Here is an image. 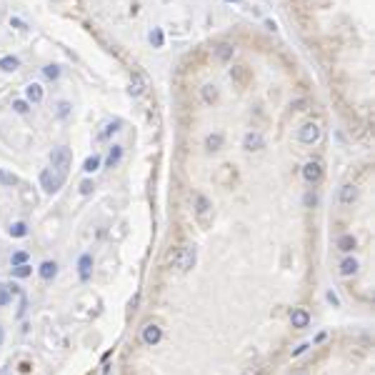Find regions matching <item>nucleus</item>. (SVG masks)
<instances>
[{
    "label": "nucleus",
    "mask_w": 375,
    "mask_h": 375,
    "mask_svg": "<svg viewBox=\"0 0 375 375\" xmlns=\"http://www.w3.org/2000/svg\"><path fill=\"white\" fill-rule=\"evenodd\" d=\"M195 260H198V250L193 245H183L173 253L170 258V265L178 270V273H190L195 268Z\"/></svg>",
    "instance_id": "obj_1"
},
{
    "label": "nucleus",
    "mask_w": 375,
    "mask_h": 375,
    "mask_svg": "<svg viewBox=\"0 0 375 375\" xmlns=\"http://www.w3.org/2000/svg\"><path fill=\"white\" fill-rule=\"evenodd\" d=\"M63 183H65V173H60V170H55V168H45V170L40 173V188H43L48 195H55L60 188H63Z\"/></svg>",
    "instance_id": "obj_2"
},
{
    "label": "nucleus",
    "mask_w": 375,
    "mask_h": 375,
    "mask_svg": "<svg viewBox=\"0 0 375 375\" xmlns=\"http://www.w3.org/2000/svg\"><path fill=\"white\" fill-rule=\"evenodd\" d=\"M70 163H73V153H70V148H65V145H58V148H53V153H50V165H53L55 170H60V173H68Z\"/></svg>",
    "instance_id": "obj_3"
},
{
    "label": "nucleus",
    "mask_w": 375,
    "mask_h": 375,
    "mask_svg": "<svg viewBox=\"0 0 375 375\" xmlns=\"http://www.w3.org/2000/svg\"><path fill=\"white\" fill-rule=\"evenodd\" d=\"M195 218L203 228H208L213 223V203L205 195H195Z\"/></svg>",
    "instance_id": "obj_4"
},
{
    "label": "nucleus",
    "mask_w": 375,
    "mask_h": 375,
    "mask_svg": "<svg viewBox=\"0 0 375 375\" xmlns=\"http://www.w3.org/2000/svg\"><path fill=\"white\" fill-rule=\"evenodd\" d=\"M298 140L305 143V145H313L320 140V125L318 123H305L300 130H298Z\"/></svg>",
    "instance_id": "obj_5"
},
{
    "label": "nucleus",
    "mask_w": 375,
    "mask_h": 375,
    "mask_svg": "<svg viewBox=\"0 0 375 375\" xmlns=\"http://www.w3.org/2000/svg\"><path fill=\"white\" fill-rule=\"evenodd\" d=\"M303 178H305L308 185L320 183V180H323V165H320L318 160H308V163L303 165Z\"/></svg>",
    "instance_id": "obj_6"
},
{
    "label": "nucleus",
    "mask_w": 375,
    "mask_h": 375,
    "mask_svg": "<svg viewBox=\"0 0 375 375\" xmlns=\"http://www.w3.org/2000/svg\"><path fill=\"white\" fill-rule=\"evenodd\" d=\"M160 340H163V328H160L158 323H148V325L143 328V343L153 348V345H158Z\"/></svg>",
    "instance_id": "obj_7"
},
{
    "label": "nucleus",
    "mask_w": 375,
    "mask_h": 375,
    "mask_svg": "<svg viewBox=\"0 0 375 375\" xmlns=\"http://www.w3.org/2000/svg\"><path fill=\"white\" fill-rule=\"evenodd\" d=\"M243 148H245L248 153H258V150H263V148H265V138H263L258 130L245 133V138H243Z\"/></svg>",
    "instance_id": "obj_8"
},
{
    "label": "nucleus",
    "mask_w": 375,
    "mask_h": 375,
    "mask_svg": "<svg viewBox=\"0 0 375 375\" xmlns=\"http://www.w3.org/2000/svg\"><path fill=\"white\" fill-rule=\"evenodd\" d=\"M18 293H20V288H18L15 283H0V308L10 305Z\"/></svg>",
    "instance_id": "obj_9"
},
{
    "label": "nucleus",
    "mask_w": 375,
    "mask_h": 375,
    "mask_svg": "<svg viewBox=\"0 0 375 375\" xmlns=\"http://www.w3.org/2000/svg\"><path fill=\"white\" fill-rule=\"evenodd\" d=\"M43 98H45V90H43L40 83H28V85H25V100H28V103L38 105V103H43Z\"/></svg>",
    "instance_id": "obj_10"
},
{
    "label": "nucleus",
    "mask_w": 375,
    "mask_h": 375,
    "mask_svg": "<svg viewBox=\"0 0 375 375\" xmlns=\"http://www.w3.org/2000/svg\"><path fill=\"white\" fill-rule=\"evenodd\" d=\"M38 275H40L43 280H53V278L58 275V263H55V260H43L40 268H38Z\"/></svg>",
    "instance_id": "obj_11"
},
{
    "label": "nucleus",
    "mask_w": 375,
    "mask_h": 375,
    "mask_svg": "<svg viewBox=\"0 0 375 375\" xmlns=\"http://www.w3.org/2000/svg\"><path fill=\"white\" fill-rule=\"evenodd\" d=\"M290 323H293V328H308V323H310V313H308V310H303V308H295V310L290 313Z\"/></svg>",
    "instance_id": "obj_12"
},
{
    "label": "nucleus",
    "mask_w": 375,
    "mask_h": 375,
    "mask_svg": "<svg viewBox=\"0 0 375 375\" xmlns=\"http://www.w3.org/2000/svg\"><path fill=\"white\" fill-rule=\"evenodd\" d=\"M90 270H93V255H80V260H78V275H80V280H88L90 278Z\"/></svg>",
    "instance_id": "obj_13"
},
{
    "label": "nucleus",
    "mask_w": 375,
    "mask_h": 375,
    "mask_svg": "<svg viewBox=\"0 0 375 375\" xmlns=\"http://www.w3.org/2000/svg\"><path fill=\"white\" fill-rule=\"evenodd\" d=\"M355 198H358V188H355V185H343V188H340V203H343V205L355 203Z\"/></svg>",
    "instance_id": "obj_14"
},
{
    "label": "nucleus",
    "mask_w": 375,
    "mask_h": 375,
    "mask_svg": "<svg viewBox=\"0 0 375 375\" xmlns=\"http://www.w3.org/2000/svg\"><path fill=\"white\" fill-rule=\"evenodd\" d=\"M338 270H340V275H343V278H350V275H355V273H358V260H355V258H345V260L340 263V268H338Z\"/></svg>",
    "instance_id": "obj_15"
},
{
    "label": "nucleus",
    "mask_w": 375,
    "mask_h": 375,
    "mask_svg": "<svg viewBox=\"0 0 375 375\" xmlns=\"http://www.w3.org/2000/svg\"><path fill=\"white\" fill-rule=\"evenodd\" d=\"M20 68V60L15 58V55H5V58H0V70L3 73H15Z\"/></svg>",
    "instance_id": "obj_16"
},
{
    "label": "nucleus",
    "mask_w": 375,
    "mask_h": 375,
    "mask_svg": "<svg viewBox=\"0 0 375 375\" xmlns=\"http://www.w3.org/2000/svg\"><path fill=\"white\" fill-rule=\"evenodd\" d=\"M233 53H235V48H233L230 43H223V45L215 48V58H218L220 63H228V60L233 58Z\"/></svg>",
    "instance_id": "obj_17"
},
{
    "label": "nucleus",
    "mask_w": 375,
    "mask_h": 375,
    "mask_svg": "<svg viewBox=\"0 0 375 375\" xmlns=\"http://www.w3.org/2000/svg\"><path fill=\"white\" fill-rule=\"evenodd\" d=\"M120 158H123V145H113V148H110V153H108L105 165H108V168H115V165L120 163Z\"/></svg>",
    "instance_id": "obj_18"
},
{
    "label": "nucleus",
    "mask_w": 375,
    "mask_h": 375,
    "mask_svg": "<svg viewBox=\"0 0 375 375\" xmlns=\"http://www.w3.org/2000/svg\"><path fill=\"white\" fill-rule=\"evenodd\" d=\"M8 233H10V238H25V235H28V223L18 220V223H13V225L8 228Z\"/></svg>",
    "instance_id": "obj_19"
},
{
    "label": "nucleus",
    "mask_w": 375,
    "mask_h": 375,
    "mask_svg": "<svg viewBox=\"0 0 375 375\" xmlns=\"http://www.w3.org/2000/svg\"><path fill=\"white\" fill-rule=\"evenodd\" d=\"M13 185H18V178H15L13 173H8V170L0 168V188H13Z\"/></svg>",
    "instance_id": "obj_20"
},
{
    "label": "nucleus",
    "mask_w": 375,
    "mask_h": 375,
    "mask_svg": "<svg viewBox=\"0 0 375 375\" xmlns=\"http://www.w3.org/2000/svg\"><path fill=\"white\" fill-rule=\"evenodd\" d=\"M220 145H223V135L220 133H210L205 138V148L208 150H220Z\"/></svg>",
    "instance_id": "obj_21"
},
{
    "label": "nucleus",
    "mask_w": 375,
    "mask_h": 375,
    "mask_svg": "<svg viewBox=\"0 0 375 375\" xmlns=\"http://www.w3.org/2000/svg\"><path fill=\"white\" fill-rule=\"evenodd\" d=\"M353 248H355V238H353V235H340V238H338V250L350 253Z\"/></svg>",
    "instance_id": "obj_22"
},
{
    "label": "nucleus",
    "mask_w": 375,
    "mask_h": 375,
    "mask_svg": "<svg viewBox=\"0 0 375 375\" xmlns=\"http://www.w3.org/2000/svg\"><path fill=\"white\" fill-rule=\"evenodd\" d=\"M203 100H205V103H215V100H218V88L210 85V83L203 85Z\"/></svg>",
    "instance_id": "obj_23"
},
{
    "label": "nucleus",
    "mask_w": 375,
    "mask_h": 375,
    "mask_svg": "<svg viewBox=\"0 0 375 375\" xmlns=\"http://www.w3.org/2000/svg\"><path fill=\"white\" fill-rule=\"evenodd\" d=\"M143 90H145L143 78H140V75H133V80H130V95H140Z\"/></svg>",
    "instance_id": "obj_24"
},
{
    "label": "nucleus",
    "mask_w": 375,
    "mask_h": 375,
    "mask_svg": "<svg viewBox=\"0 0 375 375\" xmlns=\"http://www.w3.org/2000/svg\"><path fill=\"white\" fill-rule=\"evenodd\" d=\"M98 168H100V155H90V158L83 163V170H85V173H95Z\"/></svg>",
    "instance_id": "obj_25"
},
{
    "label": "nucleus",
    "mask_w": 375,
    "mask_h": 375,
    "mask_svg": "<svg viewBox=\"0 0 375 375\" xmlns=\"http://www.w3.org/2000/svg\"><path fill=\"white\" fill-rule=\"evenodd\" d=\"M28 275H33V268H30L28 263H23V265H15V268H13V278H20V280H23V278H28Z\"/></svg>",
    "instance_id": "obj_26"
},
{
    "label": "nucleus",
    "mask_w": 375,
    "mask_h": 375,
    "mask_svg": "<svg viewBox=\"0 0 375 375\" xmlns=\"http://www.w3.org/2000/svg\"><path fill=\"white\" fill-rule=\"evenodd\" d=\"M23 263H28V253H25V250H15V253L10 255V265L15 268V265H23Z\"/></svg>",
    "instance_id": "obj_27"
},
{
    "label": "nucleus",
    "mask_w": 375,
    "mask_h": 375,
    "mask_svg": "<svg viewBox=\"0 0 375 375\" xmlns=\"http://www.w3.org/2000/svg\"><path fill=\"white\" fill-rule=\"evenodd\" d=\"M150 45H153V48H163V30H160V28H153V33H150Z\"/></svg>",
    "instance_id": "obj_28"
},
{
    "label": "nucleus",
    "mask_w": 375,
    "mask_h": 375,
    "mask_svg": "<svg viewBox=\"0 0 375 375\" xmlns=\"http://www.w3.org/2000/svg\"><path fill=\"white\" fill-rule=\"evenodd\" d=\"M43 73H45V78H48V80H58V78H60V68H58V65H53V63H50V65H45V68H43Z\"/></svg>",
    "instance_id": "obj_29"
},
{
    "label": "nucleus",
    "mask_w": 375,
    "mask_h": 375,
    "mask_svg": "<svg viewBox=\"0 0 375 375\" xmlns=\"http://www.w3.org/2000/svg\"><path fill=\"white\" fill-rule=\"evenodd\" d=\"M13 110H15L18 115H28L30 103H28V100H13Z\"/></svg>",
    "instance_id": "obj_30"
},
{
    "label": "nucleus",
    "mask_w": 375,
    "mask_h": 375,
    "mask_svg": "<svg viewBox=\"0 0 375 375\" xmlns=\"http://www.w3.org/2000/svg\"><path fill=\"white\" fill-rule=\"evenodd\" d=\"M118 130H120V120L110 123V125H108V128H105V130L100 133V138H110V135H113V133H118Z\"/></svg>",
    "instance_id": "obj_31"
},
{
    "label": "nucleus",
    "mask_w": 375,
    "mask_h": 375,
    "mask_svg": "<svg viewBox=\"0 0 375 375\" xmlns=\"http://www.w3.org/2000/svg\"><path fill=\"white\" fill-rule=\"evenodd\" d=\"M93 188H95V185H93V180H83V183H80V195H90V193H93Z\"/></svg>",
    "instance_id": "obj_32"
},
{
    "label": "nucleus",
    "mask_w": 375,
    "mask_h": 375,
    "mask_svg": "<svg viewBox=\"0 0 375 375\" xmlns=\"http://www.w3.org/2000/svg\"><path fill=\"white\" fill-rule=\"evenodd\" d=\"M70 115V103H58V118H68Z\"/></svg>",
    "instance_id": "obj_33"
},
{
    "label": "nucleus",
    "mask_w": 375,
    "mask_h": 375,
    "mask_svg": "<svg viewBox=\"0 0 375 375\" xmlns=\"http://www.w3.org/2000/svg\"><path fill=\"white\" fill-rule=\"evenodd\" d=\"M325 298H328V303H330V305H335V308L340 305V300H338V295H335L333 290H328V295H325Z\"/></svg>",
    "instance_id": "obj_34"
},
{
    "label": "nucleus",
    "mask_w": 375,
    "mask_h": 375,
    "mask_svg": "<svg viewBox=\"0 0 375 375\" xmlns=\"http://www.w3.org/2000/svg\"><path fill=\"white\" fill-rule=\"evenodd\" d=\"M10 25H13V28H18V30H28V25H25L23 20H15V18L10 20Z\"/></svg>",
    "instance_id": "obj_35"
},
{
    "label": "nucleus",
    "mask_w": 375,
    "mask_h": 375,
    "mask_svg": "<svg viewBox=\"0 0 375 375\" xmlns=\"http://www.w3.org/2000/svg\"><path fill=\"white\" fill-rule=\"evenodd\" d=\"M25 308H28V300H25V298H20V310H18V315H20V318L25 315Z\"/></svg>",
    "instance_id": "obj_36"
},
{
    "label": "nucleus",
    "mask_w": 375,
    "mask_h": 375,
    "mask_svg": "<svg viewBox=\"0 0 375 375\" xmlns=\"http://www.w3.org/2000/svg\"><path fill=\"white\" fill-rule=\"evenodd\" d=\"M308 350V343H303V345H298L295 350H293V355H300V353H305Z\"/></svg>",
    "instance_id": "obj_37"
},
{
    "label": "nucleus",
    "mask_w": 375,
    "mask_h": 375,
    "mask_svg": "<svg viewBox=\"0 0 375 375\" xmlns=\"http://www.w3.org/2000/svg\"><path fill=\"white\" fill-rule=\"evenodd\" d=\"M315 200H318V198H315V195H310V193H308V195H305V205H315Z\"/></svg>",
    "instance_id": "obj_38"
},
{
    "label": "nucleus",
    "mask_w": 375,
    "mask_h": 375,
    "mask_svg": "<svg viewBox=\"0 0 375 375\" xmlns=\"http://www.w3.org/2000/svg\"><path fill=\"white\" fill-rule=\"evenodd\" d=\"M3 343H5V328L0 325V345H3Z\"/></svg>",
    "instance_id": "obj_39"
},
{
    "label": "nucleus",
    "mask_w": 375,
    "mask_h": 375,
    "mask_svg": "<svg viewBox=\"0 0 375 375\" xmlns=\"http://www.w3.org/2000/svg\"><path fill=\"white\" fill-rule=\"evenodd\" d=\"M228 3H240V0H228Z\"/></svg>",
    "instance_id": "obj_40"
},
{
    "label": "nucleus",
    "mask_w": 375,
    "mask_h": 375,
    "mask_svg": "<svg viewBox=\"0 0 375 375\" xmlns=\"http://www.w3.org/2000/svg\"><path fill=\"white\" fill-rule=\"evenodd\" d=\"M298 375H303V373H298Z\"/></svg>",
    "instance_id": "obj_41"
}]
</instances>
